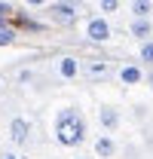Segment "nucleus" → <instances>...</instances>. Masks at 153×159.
<instances>
[{"label":"nucleus","mask_w":153,"mask_h":159,"mask_svg":"<svg viewBox=\"0 0 153 159\" xmlns=\"http://www.w3.org/2000/svg\"><path fill=\"white\" fill-rule=\"evenodd\" d=\"M138 61L144 67H153V37L144 40V43H138Z\"/></svg>","instance_id":"nucleus-12"},{"label":"nucleus","mask_w":153,"mask_h":159,"mask_svg":"<svg viewBox=\"0 0 153 159\" xmlns=\"http://www.w3.org/2000/svg\"><path fill=\"white\" fill-rule=\"evenodd\" d=\"M116 153H119L116 135L101 132V135H95V138H92V156H95V159H116Z\"/></svg>","instance_id":"nucleus-8"},{"label":"nucleus","mask_w":153,"mask_h":159,"mask_svg":"<svg viewBox=\"0 0 153 159\" xmlns=\"http://www.w3.org/2000/svg\"><path fill=\"white\" fill-rule=\"evenodd\" d=\"M0 159H28V153H21V150H16V147H9V150L0 153Z\"/></svg>","instance_id":"nucleus-17"},{"label":"nucleus","mask_w":153,"mask_h":159,"mask_svg":"<svg viewBox=\"0 0 153 159\" xmlns=\"http://www.w3.org/2000/svg\"><path fill=\"white\" fill-rule=\"evenodd\" d=\"M21 83V86H31V83H34V80H37V74H34V70H31V67H28V70H21L19 77H16Z\"/></svg>","instance_id":"nucleus-16"},{"label":"nucleus","mask_w":153,"mask_h":159,"mask_svg":"<svg viewBox=\"0 0 153 159\" xmlns=\"http://www.w3.org/2000/svg\"><path fill=\"white\" fill-rule=\"evenodd\" d=\"M55 74H58V80H64V83L76 80L80 77V58H76V55H58L55 58Z\"/></svg>","instance_id":"nucleus-9"},{"label":"nucleus","mask_w":153,"mask_h":159,"mask_svg":"<svg viewBox=\"0 0 153 159\" xmlns=\"http://www.w3.org/2000/svg\"><path fill=\"white\" fill-rule=\"evenodd\" d=\"M98 125H101V132L116 135L123 129V110L116 104H98Z\"/></svg>","instance_id":"nucleus-6"},{"label":"nucleus","mask_w":153,"mask_h":159,"mask_svg":"<svg viewBox=\"0 0 153 159\" xmlns=\"http://www.w3.org/2000/svg\"><path fill=\"white\" fill-rule=\"evenodd\" d=\"M46 16L58 28H74L76 21H80V9H76V3H71V0H58V3H49L46 6Z\"/></svg>","instance_id":"nucleus-4"},{"label":"nucleus","mask_w":153,"mask_h":159,"mask_svg":"<svg viewBox=\"0 0 153 159\" xmlns=\"http://www.w3.org/2000/svg\"><path fill=\"white\" fill-rule=\"evenodd\" d=\"M52 138L64 150H80L89 141V119L80 104H61L52 113Z\"/></svg>","instance_id":"nucleus-1"},{"label":"nucleus","mask_w":153,"mask_h":159,"mask_svg":"<svg viewBox=\"0 0 153 159\" xmlns=\"http://www.w3.org/2000/svg\"><path fill=\"white\" fill-rule=\"evenodd\" d=\"M144 83H147V86L153 89V67H150V74H147V80H144Z\"/></svg>","instance_id":"nucleus-19"},{"label":"nucleus","mask_w":153,"mask_h":159,"mask_svg":"<svg viewBox=\"0 0 153 159\" xmlns=\"http://www.w3.org/2000/svg\"><path fill=\"white\" fill-rule=\"evenodd\" d=\"M129 37L135 43H144V40L153 37V19H129Z\"/></svg>","instance_id":"nucleus-10"},{"label":"nucleus","mask_w":153,"mask_h":159,"mask_svg":"<svg viewBox=\"0 0 153 159\" xmlns=\"http://www.w3.org/2000/svg\"><path fill=\"white\" fill-rule=\"evenodd\" d=\"M21 3H25L28 9H46V6H49V0H21Z\"/></svg>","instance_id":"nucleus-18"},{"label":"nucleus","mask_w":153,"mask_h":159,"mask_svg":"<svg viewBox=\"0 0 153 159\" xmlns=\"http://www.w3.org/2000/svg\"><path fill=\"white\" fill-rule=\"evenodd\" d=\"M16 37H19L16 28H12V25H3V28H0V49H3V46H12Z\"/></svg>","instance_id":"nucleus-15"},{"label":"nucleus","mask_w":153,"mask_h":159,"mask_svg":"<svg viewBox=\"0 0 153 159\" xmlns=\"http://www.w3.org/2000/svg\"><path fill=\"white\" fill-rule=\"evenodd\" d=\"M129 12L135 19H153V0H129Z\"/></svg>","instance_id":"nucleus-11"},{"label":"nucleus","mask_w":153,"mask_h":159,"mask_svg":"<svg viewBox=\"0 0 153 159\" xmlns=\"http://www.w3.org/2000/svg\"><path fill=\"white\" fill-rule=\"evenodd\" d=\"M83 37L89 40V43H95V46H104V43H110L114 40V25L107 16H89V19L83 21Z\"/></svg>","instance_id":"nucleus-3"},{"label":"nucleus","mask_w":153,"mask_h":159,"mask_svg":"<svg viewBox=\"0 0 153 159\" xmlns=\"http://www.w3.org/2000/svg\"><path fill=\"white\" fill-rule=\"evenodd\" d=\"M71 159H92V156H86V153H74Z\"/></svg>","instance_id":"nucleus-20"},{"label":"nucleus","mask_w":153,"mask_h":159,"mask_svg":"<svg viewBox=\"0 0 153 159\" xmlns=\"http://www.w3.org/2000/svg\"><path fill=\"white\" fill-rule=\"evenodd\" d=\"M116 80H119V86H141L147 80V70L141 61H126L116 67Z\"/></svg>","instance_id":"nucleus-7"},{"label":"nucleus","mask_w":153,"mask_h":159,"mask_svg":"<svg viewBox=\"0 0 153 159\" xmlns=\"http://www.w3.org/2000/svg\"><path fill=\"white\" fill-rule=\"evenodd\" d=\"M123 3H126V0H98V12L110 19V16H116V12L123 9Z\"/></svg>","instance_id":"nucleus-13"},{"label":"nucleus","mask_w":153,"mask_h":159,"mask_svg":"<svg viewBox=\"0 0 153 159\" xmlns=\"http://www.w3.org/2000/svg\"><path fill=\"white\" fill-rule=\"evenodd\" d=\"M0 92H3V74H0Z\"/></svg>","instance_id":"nucleus-21"},{"label":"nucleus","mask_w":153,"mask_h":159,"mask_svg":"<svg viewBox=\"0 0 153 159\" xmlns=\"http://www.w3.org/2000/svg\"><path fill=\"white\" fill-rule=\"evenodd\" d=\"M12 19H16V6L6 3V0H0V28L3 25H12Z\"/></svg>","instance_id":"nucleus-14"},{"label":"nucleus","mask_w":153,"mask_h":159,"mask_svg":"<svg viewBox=\"0 0 153 159\" xmlns=\"http://www.w3.org/2000/svg\"><path fill=\"white\" fill-rule=\"evenodd\" d=\"M6 135H9V144H12L16 150L28 147V144H31V135H34V122H31V116L16 113V116L9 119V129H6Z\"/></svg>","instance_id":"nucleus-5"},{"label":"nucleus","mask_w":153,"mask_h":159,"mask_svg":"<svg viewBox=\"0 0 153 159\" xmlns=\"http://www.w3.org/2000/svg\"><path fill=\"white\" fill-rule=\"evenodd\" d=\"M80 77L89 80V83H107V80L116 77V67H114L107 58H101V55L80 58Z\"/></svg>","instance_id":"nucleus-2"}]
</instances>
